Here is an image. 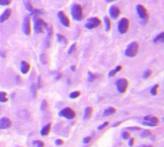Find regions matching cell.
Returning <instances> with one entry per match:
<instances>
[{
  "instance_id": "1",
  "label": "cell",
  "mask_w": 164,
  "mask_h": 147,
  "mask_svg": "<svg viewBox=\"0 0 164 147\" xmlns=\"http://www.w3.org/2000/svg\"><path fill=\"white\" fill-rule=\"evenodd\" d=\"M138 50H139L138 43L136 42H131L126 49V56L129 57V58H133V57H135L137 55Z\"/></svg>"
},
{
  "instance_id": "2",
  "label": "cell",
  "mask_w": 164,
  "mask_h": 147,
  "mask_svg": "<svg viewBox=\"0 0 164 147\" xmlns=\"http://www.w3.org/2000/svg\"><path fill=\"white\" fill-rule=\"evenodd\" d=\"M72 15L73 19L81 20L83 18V10H82V7L78 5V4L73 5L72 8Z\"/></svg>"
},
{
  "instance_id": "3",
  "label": "cell",
  "mask_w": 164,
  "mask_h": 147,
  "mask_svg": "<svg viewBox=\"0 0 164 147\" xmlns=\"http://www.w3.org/2000/svg\"><path fill=\"white\" fill-rule=\"evenodd\" d=\"M129 27V21L128 18H122L118 24V30L121 34H125V33L128 32Z\"/></svg>"
},
{
  "instance_id": "4",
  "label": "cell",
  "mask_w": 164,
  "mask_h": 147,
  "mask_svg": "<svg viewBox=\"0 0 164 147\" xmlns=\"http://www.w3.org/2000/svg\"><path fill=\"white\" fill-rule=\"evenodd\" d=\"M59 116L67 118V119H73L75 117V113L71 108H65L59 113Z\"/></svg>"
},
{
  "instance_id": "5",
  "label": "cell",
  "mask_w": 164,
  "mask_h": 147,
  "mask_svg": "<svg viewBox=\"0 0 164 147\" xmlns=\"http://www.w3.org/2000/svg\"><path fill=\"white\" fill-rule=\"evenodd\" d=\"M47 24L44 22L42 18H35V31H36V33H43L44 29V28L47 29Z\"/></svg>"
},
{
  "instance_id": "6",
  "label": "cell",
  "mask_w": 164,
  "mask_h": 147,
  "mask_svg": "<svg viewBox=\"0 0 164 147\" xmlns=\"http://www.w3.org/2000/svg\"><path fill=\"white\" fill-rule=\"evenodd\" d=\"M116 86H117L118 91L120 93H124V92H126V88H128V87H129V82L126 79L123 78V79H120V80L117 81Z\"/></svg>"
},
{
  "instance_id": "7",
  "label": "cell",
  "mask_w": 164,
  "mask_h": 147,
  "mask_svg": "<svg viewBox=\"0 0 164 147\" xmlns=\"http://www.w3.org/2000/svg\"><path fill=\"white\" fill-rule=\"evenodd\" d=\"M101 21L98 18H89L87 23L85 24V27L87 29H94V28H97L98 26L100 25Z\"/></svg>"
},
{
  "instance_id": "8",
  "label": "cell",
  "mask_w": 164,
  "mask_h": 147,
  "mask_svg": "<svg viewBox=\"0 0 164 147\" xmlns=\"http://www.w3.org/2000/svg\"><path fill=\"white\" fill-rule=\"evenodd\" d=\"M136 11L138 15L140 16V18L143 20H147L148 18H149V15H148V12L146 10V8L142 5H137L136 6Z\"/></svg>"
},
{
  "instance_id": "9",
  "label": "cell",
  "mask_w": 164,
  "mask_h": 147,
  "mask_svg": "<svg viewBox=\"0 0 164 147\" xmlns=\"http://www.w3.org/2000/svg\"><path fill=\"white\" fill-rule=\"evenodd\" d=\"M144 125H148V126H151V127H154L157 126L158 123V118L155 116H145L144 117Z\"/></svg>"
},
{
  "instance_id": "10",
  "label": "cell",
  "mask_w": 164,
  "mask_h": 147,
  "mask_svg": "<svg viewBox=\"0 0 164 147\" xmlns=\"http://www.w3.org/2000/svg\"><path fill=\"white\" fill-rule=\"evenodd\" d=\"M23 32L27 36L31 34V20L29 16H26L23 20Z\"/></svg>"
},
{
  "instance_id": "11",
  "label": "cell",
  "mask_w": 164,
  "mask_h": 147,
  "mask_svg": "<svg viewBox=\"0 0 164 147\" xmlns=\"http://www.w3.org/2000/svg\"><path fill=\"white\" fill-rule=\"evenodd\" d=\"M58 18H59L61 24H63V26H65V27L69 26V19L68 16L65 15V13H63V12H59Z\"/></svg>"
},
{
  "instance_id": "12",
  "label": "cell",
  "mask_w": 164,
  "mask_h": 147,
  "mask_svg": "<svg viewBox=\"0 0 164 147\" xmlns=\"http://www.w3.org/2000/svg\"><path fill=\"white\" fill-rule=\"evenodd\" d=\"M12 125V121L7 117H2L0 119V129H8Z\"/></svg>"
},
{
  "instance_id": "13",
  "label": "cell",
  "mask_w": 164,
  "mask_h": 147,
  "mask_svg": "<svg viewBox=\"0 0 164 147\" xmlns=\"http://www.w3.org/2000/svg\"><path fill=\"white\" fill-rule=\"evenodd\" d=\"M120 9H119L118 7L116 6H111L110 7V9H109V14L110 15H111V18H117L119 15H120Z\"/></svg>"
},
{
  "instance_id": "14",
  "label": "cell",
  "mask_w": 164,
  "mask_h": 147,
  "mask_svg": "<svg viewBox=\"0 0 164 147\" xmlns=\"http://www.w3.org/2000/svg\"><path fill=\"white\" fill-rule=\"evenodd\" d=\"M11 15H12V11L10 9L5 10V11H4V13L0 15V22L2 23L4 21H6V20L11 16Z\"/></svg>"
},
{
  "instance_id": "15",
  "label": "cell",
  "mask_w": 164,
  "mask_h": 147,
  "mask_svg": "<svg viewBox=\"0 0 164 147\" xmlns=\"http://www.w3.org/2000/svg\"><path fill=\"white\" fill-rule=\"evenodd\" d=\"M20 70H21V72L23 73V74H26V73H28V71L30 70V64H28L27 62H25V61H23V62H21Z\"/></svg>"
},
{
  "instance_id": "16",
  "label": "cell",
  "mask_w": 164,
  "mask_h": 147,
  "mask_svg": "<svg viewBox=\"0 0 164 147\" xmlns=\"http://www.w3.org/2000/svg\"><path fill=\"white\" fill-rule=\"evenodd\" d=\"M50 129H51V123H48L41 130V135H42V136H47V135H48L49 132H50Z\"/></svg>"
},
{
  "instance_id": "17",
  "label": "cell",
  "mask_w": 164,
  "mask_h": 147,
  "mask_svg": "<svg viewBox=\"0 0 164 147\" xmlns=\"http://www.w3.org/2000/svg\"><path fill=\"white\" fill-rule=\"evenodd\" d=\"M154 43H164V32L157 35L154 39Z\"/></svg>"
},
{
  "instance_id": "18",
  "label": "cell",
  "mask_w": 164,
  "mask_h": 147,
  "mask_svg": "<svg viewBox=\"0 0 164 147\" xmlns=\"http://www.w3.org/2000/svg\"><path fill=\"white\" fill-rule=\"evenodd\" d=\"M92 113H93V109L91 107H87L85 109V113H84V119H89L90 117L92 116Z\"/></svg>"
},
{
  "instance_id": "19",
  "label": "cell",
  "mask_w": 164,
  "mask_h": 147,
  "mask_svg": "<svg viewBox=\"0 0 164 147\" xmlns=\"http://www.w3.org/2000/svg\"><path fill=\"white\" fill-rule=\"evenodd\" d=\"M115 112H116V110H115V108L110 107V108H108V109H106V110H105L104 113H103V116H111V114L115 113Z\"/></svg>"
},
{
  "instance_id": "20",
  "label": "cell",
  "mask_w": 164,
  "mask_h": 147,
  "mask_svg": "<svg viewBox=\"0 0 164 147\" xmlns=\"http://www.w3.org/2000/svg\"><path fill=\"white\" fill-rule=\"evenodd\" d=\"M7 101H8L7 93L5 91H1L0 92V102H1V103H5Z\"/></svg>"
},
{
  "instance_id": "21",
  "label": "cell",
  "mask_w": 164,
  "mask_h": 147,
  "mask_svg": "<svg viewBox=\"0 0 164 147\" xmlns=\"http://www.w3.org/2000/svg\"><path fill=\"white\" fill-rule=\"evenodd\" d=\"M104 22H105V29L106 31H109L110 28H111V22H110L109 18H107V16H105L104 18Z\"/></svg>"
},
{
  "instance_id": "22",
  "label": "cell",
  "mask_w": 164,
  "mask_h": 147,
  "mask_svg": "<svg viewBox=\"0 0 164 147\" xmlns=\"http://www.w3.org/2000/svg\"><path fill=\"white\" fill-rule=\"evenodd\" d=\"M57 39H58V42H61V43H64V44L67 43V39H66L65 37L62 36L61 34H57Z\"/></svg>"
},
{
  "instance_id": "23",
  "label": "cell",
  "mask_w": 164,
  "mask_h": 147,
  "mask_svg": "<svg viewBox=\"0 0 164 147\" xmlns=\"http://www.w3.org/2000/svg\"><path fill=\"white\" fill-rule=\"evenodd\" d=\"M121 69H122V67H121V65H118V67H116V68H115L114 69V70H112V71H110L109 72V77H113L115 74H116V73L118 72V71H120L121 70Z\"/></svg>"
},
{
  "instance_id": "24",
  "label": "cell",
  "mask_w": 164,
  "mask_h": 147,
  "mask_svg": "<svg viewBox=\"0 0 164 147\" xmlns=\"http://www.w3.org/2000/svg\"><path fill=\"white\" fill-rule=\"evenodd\" d=\"M40 60H41V62H42L43 64H46L47 63V57L46 54H42L40 57Z\"/></svg>"
},
{
  "instance_id": "25",
  "label": "cell",
  "mask_w": 164,
  "mask_h": 147,
  "mask_svg": "<svg viewBox=\"0 0 164 147\" xmlns=\"http://www.w3.org/2000/svg\"><path fill=\"white\" fill-rule=\"evenodd\" d=\"M79 95H80L79 91H73L72 93H69V98H72V99H75V98H77Z\"/></svg>"
},
{
  "instance_id": "26",
  "label": "cell",
  "mask_w": 164,
  "mask_h": 147,
  "mask_svg": "<svg viewBox=\"0 0 164 147\" xmlns=\"http://www.w3.org/2000/svg\"><path fill=\"white\" fill-rule=\"evenodd\" d=\"M157 88H158V85H155V86H154L153 88H151V95H157Z\"/></svg>"
},
{
  "instance_id": "27",
  "label": "cell",
  "mask_w": 164,
  "mask_h": 147,
  "mask_svg": "<svg viewBox=\"0 0 164 147\" xmlns=\"http://www.w3.org/2000/svg\"><path fill=\"white\" fill-rule=\"evenodd\" d=\"M11 3V0H0V5L1 6H7Z\"/></svg>"
},
{
  "instance_id": "28",
  "label": "cell",
  "mask_w": 164,
  "mask_h": 147,
  "mask_svg": "<svg viewBox=\"0 0 164 147\" xmlns=\"http://www.w3.org/2000/svg\"><path fill=\"white\" fill-rule=\"evenodd\" d=\"M75 47H76V44H75V43H73L71 47H69V51H68L69 54H72V53L75 50Z\"/></svg>"
},
{
  "instance_id": "29",
  "label": "cell",
  "mask_w": 164,
  "mask_h": 147,
  "mask_svg": "<svg viewBox=\"0 0 164 147\" xmlns=\"http://www.w3.org/2000/svg\"><path fill=\"white\" fill-rule=\"evenodd\" d=\"M31 92H32L33 96L36 97L37 92H36V86H35V85H32V86H31Z\"/></svg>"
},
{
  "instance_id": "30",
  "label": "cell",
  "mask_w": 164,
  "mask_h": 147,
  "mask_svg": "<svg viewBox=\"0 0 164 147\" xmlns=\"http://www.w3.org/2000/svg\"><path fill=\"white\" fill-rule=\"evenodd\" d=\"M150 135H151V132H150V131H148V130H145L144 132L142 133L141 137H149Z\"/></svg>"
},
{
  "instance_id": "31",
  "label": "cell",
  "mask_w": 164,
  "mask_h": 147,
  "mask_svg": "<svg viewBox=\"0 0 164 147\" xmlns=\"http://www.w3.org/2000/svg\"><path fill=\"white\" fill-rule=\"evenodd\" d=\"M122 137H123V138H124V140H129V137H130V135H129V133L125 132V133H123Z\"/></svg>"
},
{
  "instance_id": "32",
  "label": "cell",
  "mask_w": 164,
  "mask_h": 147,
  "mask_svg": "<svg viewBox=\"0 0 164 147\" xmlns=\"http://www.w3.org/2000/svg\"><path fill=\"white\" fill-rule=\"evenodd\" d=\"M151 74V70H147L145 73H144V75H143V77H144L145 79H147V78H149V76Z\"/></svg>"
},
{
  "instance_id": "33",
  "label": "cell",
  "mask_w": 164,
  "mask_h": 147,
  "mask_svg": "<svg viewBox=\"0 0 164 147\" xmlns=\"http://www.w3.org/2000/svg\"><path fill=\"white\" fill-rule=\"evenodd\" d=\"M107 125H108V122H104V123H103V124H102V125H100V127H98V130H101V129H104V128H105V127H106V126H107Z\"/></svg>"
},
{
  "instance_id": "34",
  "label": "cell",
  "mask_w": 164,
  "mask_h": 147,
  "mask_svg": "<svg viewBox=\"0 0 164 147\" xmlns=\"http://www.w3.org/2000/svg\"><path fill=\"white\" fill-rule=\"evenodd\" d=\"M47 105V101H46V100H44V101H43V103H42V108H41V109H42V111H44V110L46 109Z\"/></svg>"
},
{
  "instance_id": "35",
  "label": "cell",
  "mask_w": 164,
  "mask_h": 147,
  "mask_svg": "<svg viewBox=\"0 0 164 147\" xmlns=\"http://www.w3.org/2000/svg\"><path fill=\"white\" fill-rule=\"evenodd\" d=\"M90 140H91V137H85L83 140V142H84V143H89Z\"/></svg>"
},
{
  "instance_id": "36",
  "label": "cell",
  "mask_w": 164,
  "mask_h": 147,
  "mask_svg": "<svg viewBox=\"0 0 164 147\" xmlns=\"http://www.w3.org/2000/svg\"><path fill=\"white\" fill-rule=\"evenodd\" d=\"M55 143H56L57 145H61V144H63V140H57L55 141Z\"/></svg>"
},
{
  "instance_id": "37",
  "label": "cell",
  "mask_w": 164,
  "mask_h": 147,
  "mask_svg": "<svg viewBox=\"0 0 164 147\" xmlns=\"http://www.w3.org/2000/svg\"><path fill=\"white\" fill-rule=\"evenodd\" d=\"M133 143H134V140H133V138H130V140H129V146H132Z\"/></svg>"
},
{
  "instance_id": "38",
  "label": "cell",
  "mask_w": 164,
  "mask_h": 147,
  "mask_svg": "<svg viewBox=\"0 0 164 147\" xmlns=\"http://www.w3.org/2000/svg\"><path fill=\"white\" fill-rule=\"evenodd\" d=\"M129 130H139V128H129Z\"/></svg>"
},
{
  "instance_id": "39",
  "label": "cell",
  "mask_w": 164,
  "mask_h": 147,
  "mask_svg": "<svg viewBox=\"0 0 164 147\" xmlns=\"http://www.w3.org/2000/svg\"><path fill=\"white\" fill-rule=\"evenodd\" d=\"M112 1H114V0H106V2H112Z\"/></svg>"
},
{
  "instance_id": "40",
  "label": "cell",
  "mask_w": 164,
  "mask_h": 147,
  "mask_svg": "<svg viewBox=\"0 0 164 147\" xmlns=\"http://www.w3.org/2000/svg\"><path fill=\"white\" fill-rule=\"evenodd\" d=\"M143 147H150V146H143Z\"/></svg>"
}]
</instances>
